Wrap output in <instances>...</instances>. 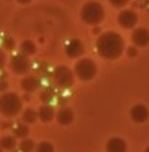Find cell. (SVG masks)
<instances>
[{
  "label": "cell",
  "instance_id": "19",
  "mask_svg": "<svg viewBox=\"0 0 149 152\" xmlns=\"http://www.w3.org/2000/svg\"><path fill=\"white\" fill-rule=\"evenodd\" d=\"M28 133H29V129H28V126H25V124H18V126L13 129V134H15V137H18V139H25V137L28 136Z\"/></svg>",
  "mask_w": 149,
  "mask_h": 152
},
{
  "label": "cell",
  "instance_id": "1",
  "mask_svg": "<svg viewBox=\"0 0 149 152\" xmlns=\"http://www.w3.org/2000/svg\"><path fill=\"white\" fill-rule=\"evenodd\" d=\"M96 51L102 58L115 60L124 51V39L117 32H104L96 39Z\"/></svg>",
  "mask_w": 149,
  "mask_h": 152
},
{
  "label": "cell",
  "instance_id": "17",
  "mask_svg": "<svg viewBox=\"0 0 149 152\" xmlns=\"http://www.w3.org/2000/svg\"><path fill=\"white\" fill-rule=\"evenodd\" d=\"M37 118H38V113L35 110H32V108L23 110V113H22V120H23L25 123H35Z\"/></svg>",
  "mask_w": 149,
  "mask_h": 152
},
{
  "label": "cell",
  "instance_id": "27",
  "mask_svg": "<svg viewBox=\"0 0 149 152\" xmlns=\"http://www.w3.org/2000/svg\"><path fill=\"white\" fill-rule=\"evenodd\" d=\"M18 1L20 3V4H26V3H29L31 0H18Z\"/></svg>",
  "mask_w": 149,
  "mask_h": 152
},
{
  "label": "cell",
  "instance_id": "15",
  "mask_svg": "<svg viewBox=\"0 0 149 152\" xmlns=\"http://www.w3.org/2000/svg\"><path fill=\"white\" fill-rule=\"evenodd\" d=\"M19 50H20V53H22L23 56L28 57V56H32V54L37 51V47H35V44H34L31 39H25V41L20 42Z\"/></svg>",
  "mask_w": 149,
  "mask_h": 152
},
{
  "label": "cell",
  "instance_id": "23",
  "mask_svg": "<svg viewBox=\"0 0 149 152\" xmlns=\"http://www.w3.org/2000/svg\"><path fill=\"white\" fill-rule=\"evenodd\" d=\"M4 47H6L7 50H13V48H15V42H13V39L6 38V41H4Z\"/></svg>",
  "mask_w": 149,
  "mask_h": 152
},
{
  "label": "cell",
  "instance_id": "14",
  "mask_svg": "<svg viewBox=\"0 0 149 152\" xmlns=\"http://www.w3.org/2000/svg\"><path fill=\"white\" fill-rule=\"evenodd\" d=\"M38 86H39V80L37 77H32V76H26L20 80V88L26 92H32L35 91Z\"/></svg>",
  "mask_w": 149,
  "mask_h": 152
},
{
  "label": "cell",
  "instance_id": "20",
  "mask_svg": "<svg viewBox=\"0 0 149 152\" xmlns=\"http://www.w3.org/2000/svg\"><path fill=\"white\" fill-rule=\"evenodd\" d=\"M35 151L37 152H54V148H53V145L50 142H41V143L37 145Z\"/></svg>",
  "mask_w": 149,
  "mask_h": 152
},
{
  "label": "cell",
  "instance_id": "9",
  "mask_svg": "<svg viewBox=\"0 0 149 152\" xmlns=\"http://www.w3.org/2000/svg\"><path fill=\"white\" fill-rule=\"evenodd\" d=\"M131 42L136 47H146L149 44V29L146 28H136L131 32Z\"/></svg>",
  "mask_w": 149,
  "mask_h": 152
},
{
  "label": "cell",
  "instance_id": "18",
  "mask_svg": "<svg viewBox=\"0 0 149 152\" xmlns=\"http://www.w3.org/2000/svg\"><path fill=\"white\" fill-rule=\"evenodd\" d=\"M19 149H20V152H32L34 149H35V143H34L32 139L25 137V139L20 140V143H19Z\"/></svg>",
  "mask_w": 149,
  "mask_h": 152
},
{
  "label": "cell",
  "instance_id": "24",
  "mask_svg": "<svg viewBox=\"0 0 149 152\" xmlns=\"http://www.w3.org/2000/svg\"><path fill=\"white\" fill-rule=\"evenodd\" d=\"M4 64H6V54L3 50H0V70L4 67Z\"/></svg>",
  "mask_w": 149,
  "mask_h": 152
},
{
  "label": "cell",
  "instance_id": "21",
  "mask_svg": "<svg viewBox=\"0 0 149 152\" xmlns=\"http://www.w3.org/2000/svg\"><path fill=\"white\" fill-rule=\"evenodd\" d=\"M39 98H41V101H42L44 104H48V102L54 98V94H53V91H50V89H44V91L39 94Z\"/></svg>",
  "mask_w": 149,
  "mask_h": 152
},
{
  "label": "cell",
  "instance_id": "7",
  "mask_svg": "<svg viewBox=\"0 0 149 152\" xmlns=\"http://www.w3.org/2000/svg\"><path fill=\"white\" fill-rule=\"evenodd\" d=\"M137 20H139L137 13H136L134 10H131V9H124V10H121L120 15H118V23H120V26L124 28V29L134 28L136 23H137Z\"/></svg>",
  "mask_w": 149,
  "mask_h": 152
},
{
  "label": "cell",
  "instance_id": "4",
  "mask_svg": "<svg viewBox=\"0 0 149 152\" xmlns=\"http://www.w3.org/2000/svg\"><path fill=\"white\" fill-rule=\"evenodd\" d=\"M73 73L83 82L92 80L96 76V63L91 58H80L74 64Z\"/></svg>",
  "mask_w": 149,
  "mask_h": 152
},
{
  "label": "cell",
  "instance_id": "8",
  "mask_svg": "<svg viewBox=\"0 0 149 152\" xmlns=\"http://www.w3.org/2000/svg\"><path fill=\"white\" fill-rule=\"evenodd\" d=\"M83 53H85V45H83V42L80 39L73 38V39H70L67 42V45H66V54L70 57V58H77V57L82 56Z\"/></svg>",
  "mask_w": 149,
  "mask_h": 152
},
{
  "label": "cell",
  "instance_id": "29",
  "mask_svg": "<svg viewBox=\"0 0 149 152\" xmlns=\"http://www.w3.org/2000/svg\"><path fill=\"white\" fill-rule=\"evenodd\" d=\"M0 152H3V149H1V146H0Z\"/></svg>",
  "mask_w": 149,
  "mask_h": 152
},
{
  "label": "cell",
  "instance_id": "16",
  "mask_svg": "<svg viewBox=\"0 0 149 152\" xmlns=\"http://www.w3.org/2000/svg\"><path fill=\"white\" fill-rule=\"evenodd\" d=\"M0 146H1V149H6V151L15 149V146H16L15 136H3L0 139Z\"/></svg>",
  "mask_w": 149,
  "mask_h": 152
},
{
  "label": "cell",
  "instance_id": "28",
  "mask_svg": "<svg viewBox=\"0 0 149 152\" xmlns=\"http://www.w3.org/2000/svg\"><path fill=\"white\" fill-rule=\"evenodd\" d=\"M145 152H149V146H148V148H146V149H145Z\"/></svg>",
  "mask_w": 149,
  "mask_h": 152
},
{
  "label": "cell",
  "instance_id": "2",
  "mask_svg": "<svg viewBox=\"0 0 149 152\" xmlns=\"http://www.w3.org/2000/svg\"><path fill=\"white\" fill-rule=\"evenodd\" d=\"M22 110V99L15 92H3L0 95V114L4 117H16Z\"/></svg>",
  "mask_w": 149,
  "mask_h": 152
},
{
  "label": "cell",
  "instance_id": "12",
  "mask_svg": "<svg viewBox=\"0 0 149 152\" xmlns=\"http://www.w3.org/2000/svg\"><path fill=\"white\" fill-rule=\"evenodd\" d=\"M37 113H38V118L41 121H44V123H50L53 120V117H54V110H53V107L50 104L41 105Z\"/></svg>",
  "mask_w": 149,
  "mask_h": 152
},
{
  "label": "cell",
  "instance_id": "22",
  "mask_svg": "<svg viewBox=\"0 0 149 152\" xmlns=\"http://www.w3.org/2000/svg\"><path fill=\"white\" fill-rule=\"evenodd\" d=\"M129 1L130 0H110V3H111L114 7H124Z\"/></svg>",
  "mask_w": 149,
  "mask_h": 152
},
{
  "label": "cell",
  "instance_id": "11",
  "mask_svg": "<svg viewBox=\"0 0 149 152\" xmlns=\"http://www.w3.org/2000/svg\"><path fill=\"white\" fill-rule=\"evenodd\" d=\"M107 152H127V143L121 137H111L107 145H105Z\"/></svg>",
  "mask_w": 149,
  "mask_h": 152
},
{
  "label": "cell",
  "instance_id": "6",
  "mask_svg": "<svg viewBox=\"0 0 149 152\" xmlns=\"http://www.w3.org/2000/svg\"><path fill=\"white\" fill-rule=\"evenodd\" d=\"M10 69H12L13 73H16V75L26 73L28 69H29V60H28V57L23 56L22 53L12 56V58H10Z\"/></svg>",
  "mask_w": 149,
  "mask_h": 152
},
{
  "label": "cell",
  "instance_id": "25",
  "mask_svg": "<svg viewBox=\"0 0 149 152\" xmlns=\"http://www.w3.org/2000/svg\"><path fill=\"white\" fill-rule=\"evenodd\" d=\"M127 56L136 57L137 56V48H136V47H129V48H127Z\"/></svg>",
  "mask_w": 149,
  "mask_h": 152
},
{
  "label": "cell",
  "instance_id": "13",
  "mask_svg": "<svg viewBox=\"0 0 149 152\" xmlns=\"http://www.w3.org/2000/svg\"><path fill=\"white\" fill-rule=\"evenodd\" d=\"M57 121H58V124H61V126H67V124H70L72 121H73V111L70 110V108H61L56 115Z\"/></svg>",
  "mask_w": 149,
  "mask_h": 152
},
{
  "label": "cell",
  "instance_id": "3",
  "mask_svg": "<svg viewBox=\"0 0 149 152\" xmlns=\"http://www.w3.org/2000/svg\"><path fill=\"white\" fill-rule=\"evenodd\" d=\"M104 16H105V10L102 4L93 0L85 3L80 9V18L88 25H98L104 19Z\"/></svg>",
  "mask_w": 149,
  "mask_h": 152
},
{
  "label": "cell",
  "instance_id": "5",
  "mask_svg": "<svg viewBox=\"0 0 149 152\" xmlns=\"http://www.w3.org/2000/svg\"><path fill=\"white\" fill-rule=\"evenodd\" d=\"M53 80L58 88L67 89V88L73 86L74 83L73 70H70V67H67V66H57L53 72Z\"/></svg>",
  "mask_w": 149,
  "mask_h": 152
},
{
  "label": "cell",
  "instance_id": "26",
  "mask_svg": "<svg viewBox=\"0 0 149 152\" xmlns=\"http://www.w3.org/2000/svg\"><path fill=\"white\" fill-rule=\"evenodd\" d=\"M7 89V82L4 79H0V92H6Z\"/></svg>",
  "mask_w": 149,
  "mask_h": 152
},
{
  "label": "cell",
  "instance_id": "10",
  "mask_svg": "<svg viewBox=\"0 0 149 152\" xmlns=\"http://www.w3.org/2000/svg\"><path fill=\"white\" fill-rule=\"evenodd\" d=\"M130 117L134 123H145L149 117V110L143 104H136L130 110Z\"/></svg>",
  "mask_w": 149,
  "mask_h": 152
}]
</instances>
